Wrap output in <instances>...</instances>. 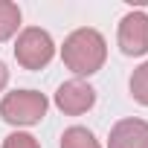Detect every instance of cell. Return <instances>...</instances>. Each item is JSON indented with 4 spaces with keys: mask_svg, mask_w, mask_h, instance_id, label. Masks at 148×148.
Listing matches in <instances>:
<instances>
[{
    "mask_svg": "<svg viewBox=\"0 0 148 148\" xmlns=\"http://www.w3.org/2000/svg\"><path fill=\"white\" fill-rule=\"evenodd\" d=\"M108 148H148V122H142V119H119L110 128Z\"/></svg>",
    "mask_w": 148,
    "mask_h": 148,
    "instance_id": "8992f818",
    "label": "cell"
},
{
    "mask_svg": "<svg viewBox=\"0 0 148 148\" xmlns=\"http://www.w3.org/2000/svg\"><path fill=\"white\" fill-rule=\"evenodd\" d=\"M119 47L125 55L148 52V15L145 12H128L119 21Z\"/></svg>",
    "mask_w": 148,
    "mask_h": 148,
    "instance_id": "5b68a950",
    "label": "cell"
},
{
    "mask_svg": "<svg viewBox=\"0 0 148 148\" xmlns=\"http://www.w3.org/2000/svg\"><path fill=\"white\" fill-rule=\"evenodd\" d=\"M3 148H41V145H38V139H35L32 134L15 131V134H9V136L3 139Z\"/></svg>",
    "mask_w": 148,
    "mask_h": 148,
    "instance_id": "30bf717a",
    "label": "cell"
},
{
    "mask_svg": "<svg viewBox=\"0 0 148 148\" xmlns=\"http://www.w3.org/2000/svg\"><path fill=\"white\" fill-rule=\"evenodd\" d=\"M47 96L38 93V90H15V93H6L3 102H0V116L9 125H18V128H29V125H38L44 116H47Z\"/></svg>",
    "mask_w": 148,
    "mask_h": 148,
    "instance_id": "7a4b0ae2",
    "label": "cell"
},
{
    "mask_svg": "<svg viewBox=\"0 0 148 148\" xmlns=\"http://www.w3.org/2000/svg\"><path fill=\"white\" fill-rule=\"evenodd\" d=\"M96 105V90L82 82V79H73V82H64L58 90H55V108L67 116H82L87 113L90 108Z\"/></svg>",
    "mask_w": 148,
    "mask_h": 148,
    "instance_id": "277c9868",
    "label": "cell"
},
{
    "mask_svg": "<svg viewBox=\"0 0 148 148\" xmlns=\"http://www.w3.org/2000/svg\"><path fill=\"white\" fill-rule=\"evenodd\" d=\"M6 84H9V70H6V64H3V61H0V90H3Z\"/></svg>",
    "mask_w": 148,
    "mask_h": 148,
    "instance_id": "8fae6325",
    "label": "cell"
},
{
    "mask_svg": "<svg viewBox=\"0 0 148 148\" xmlns=\"http://www.w3.org/2000/svg\"><path fill=\"white\" fill-rule=\"evenodd\" d=\"M61 58H64V67L73 70L76 76H93V73L102 70V64L108 58V44L99 29L82 26L67 35V41L61 47Z\"/></svg>",
    "mask_w": 148,
    "mask_h": 148,
    "instance_id": "6da1fadb",
    "label": "cell"
},
{
    "mask_svg": "<svg viewBox=\"0 0 148 148\" xmlns=\"http://www.w3.org/2000/svg\"><path fill=\"white\" fill-rule=\"evenodd\" d=\"M21 26V9L9 0H0V41H9Z\"/></svg>",
    "mask_w": 148,
    "mask_h": 148,
    "instance_id": "ba28073f",
    "label": "cell"
},
{
    "mask_svg": "<svg viewBox=\"0 0 148 148\" xmlns=\"http://www.w3.org/2000/svg\"><path fill=\"white\" fill-rule=\"evenodd\" d=\"M61 148H102V145H99V139L87 128L73 125V128H67L61 134Z\"/></svg>",
    "mask_w": 148,
    "mask_h": 148,
    "instance_id": "52a82bcc",
    "label": "cell"
},
{
    "mask_svg": "<svg viewBox=\"0 0 148 148\" xmlns=\"http://www.w3.org/2000/svg\"><path fill=\"white\" fill-rule=\"evenodd\" d=\"M131 96H134L139 105L148 108V61L134 70V76H131Z\"/></svg>",
    "mask_w": 148,
    "mask_h": 148,
    "instance_id": "9c48e42d",
    "label": "cell"
},
{
    "mask_svg": "<svg viewBox=\"0 0 148 148\" xmlns=\"http://www.w3.org/2000/svg\"><path fill=\"white\" fill-rule=\"evenodd\" d=\"M52 55H55V44H52L49 32H44L38 26L23 29L15 41V58L23 70H41L52 61Z\"/></svg>",
    "mask_w": 148,
    "mask_h": 148,
    "instance_id": "3957f363",
    "label": "cell"
}]
</instances>
